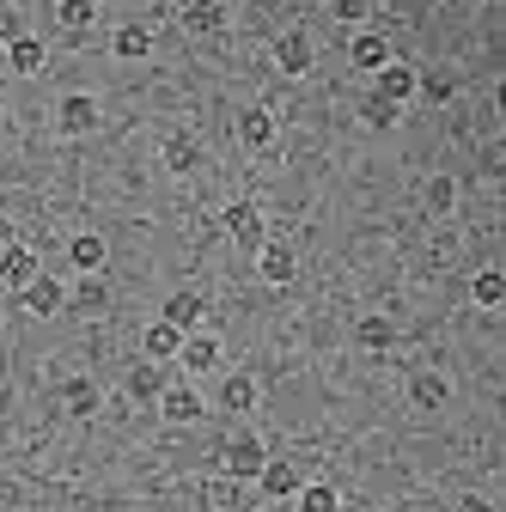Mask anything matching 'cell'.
I'll return each instance as SVG.
<instances>
[{
	"mask_svg": "<svg viewBox=\"0 0 506 512\" xmlns=\"http://www.w3.org/2000/svg\"><path fill=\"white\" fill-rule=\"evenodd\" d=\"M263 464H269V452H263V439H257V433H232V439L220 445V470H226L232 482H257Z\"/></svg>",
	"mask_w": 506,
	"mask_h": 512,
	"instance_id": "obj_1",
	"label": "cell"
},
{
	"mask_svg": "<svg viewBox=\"0 0 506 512\" xmlns=\"http://www.w3.org/2000/svg\"><path fill=\"white\" fill-rule=\"evenodd\" d=\"M98 122H104V104H98L92 92H68V98L55 104V128H61V135H74V141L92 135Z\"/></svg>",
	"mask_w": 506,
	"mask_h": 512,
	"instance_id": "obj_2",
	"label": "cell"
},
{
	"mask_svg": "<svg viewBox=\"0 0 506 512\" xmlns=\"http://www.w3.org/2000/svg\"><path fill=\"white\" fill-rule=\"evenodd\" d=\"M153 409H159L171 427H189V421H202V415H208L202 391H196V384H177V378H171L165 391H159V403H153Z\"/></svg>",
	"mask_w": 506,
	"mask_h": 512,
	"instance_id": "obj_3",
	"label": "cell"
},
{
	"mask_svg": "<svg viewBox=\"0 0 506 512\" xmlns=\"http://www.w3.org/2000/svg\"><path fill=\"white\" fill-rule=\"evenodd\" d=\"M311 61H318V43H311V31H281V37H275V68H281L287 80L311 74Z\"/></svg>",
	"mask_w": 506,
	"mask_h": 512,
	"instance_id": "obj_4",
	"label": "cell"
},
{
	"mask_svg": "<svg viewBox=\"0 0 506 512\" xmlns=\"http://www.w3.org/2000/svg\"><path fill=\"white\" fill-rule=\"evenodd\" d=\"M220 226H226V238H232V244H244V250H257V244L269 238V226H263V208H257V202H232V208L220 214Z\"/></svg>",
	"mask_w": 506,
	"mask_h": 512,
	"instance_id": "obj_5",
	"label": "cell"
},
{
	"mask_svg": "<svg viewBox=\"0 0 506 512\" xmlns=\"http://www.w3.org/2000/svg\"><path fill=\"white\" fill-rule=\"evenodd\" d=\"M257 275H263L269 287H287V281L299 275V256H293V244H281V238H263V244H257Z\"/></svg>",
	"mask_w": 506,
	"mask_h": 512,
	"instance_id": "obj_6",
	"label": "cell"
},
{
	"mask_svg": "<svg viewBox=\"0 0 506 512\" xmlns=\"http://www.w3.org/2000/svg\"><path fill=\"white\" fill-rule=\"evenodd\" d=\"M372 92L385 98V104H397V110H403V104L415 98V68H409V61H397V55H391L385 68L372 74Z\"/></svg>",
	"mask_w": 506,
	"mask_h": 512,
	"instance_id": "obj_7",
	"label": "cell"
},
{
	"mask_svg": "<svg viewBox=\"0 0 506 512\" xmlns=\"http://www.w3.org/2000/svg\"><path fill=\"white\" fill-rule=\"evenodd\" d=\"M177 366H183V372H196V378H202V372H214V366H220V336L189 330V336H183V348H177Z\"/></svg>",
	"mask_w": 506,
	"mask_h": 512,
	"instance_id": "obj_8",
	"label": "cell"
},
{
	"mask_svg": "<svg viewBox=\"0 0 506 512\" xmlns=\"http://www.w3.org/2000/svg\"><path fill=\"white\" fill-rule=\"evenodd\" d=\"M37 275H43V263H37V250H31V244H7V250H0V281H7L13 293L31 287Z\"/></svg>",
	"mask_w": 506,
	"mask_h": 512,
	"instance_id": "obj_9",
	"label": "cell"
},
{
	"mask_svg": "<svg viewBox=\"0 0 506 512\" xmlns=\"http://www.w3.org/2000/svg\"><path fill=\"white\" fill-rule=\"evenodd\" d=\"M19 305H25L31 317H55L61 305H68V287H61L55 275H37L31 287H19Z\"/></svg>",
	"mask_w": 506,
	"mask_h": 512,
	"instance_id": "obj_10",
	"label": "cell"
},
{
	"mask_svg": "<svg viewBox=\"0 0 506 512\" xmlns=\"http://www.w3.org/2000/svg\"><path fill=\"white\" fill-rule=\"evenodd\" d=\"M159 317H165V324H177V330L189 336V330H202L208 305H202V293H196V287H177V293L165 299V311H159Z\"/></svg>",
	"mask_w": 506,
	"mask_h": 512,
	"instance_id": "obj_11",
	"label": "cell"
},
{
	"mask_svg": "<svg viewBox=\"0 0 506 512\" xmlns=\"http://www.w3.org/2000/svg\"><path fill=\"white\" fill-rule=\"evenodd\" d=\"M177 348H183V330L177 324H165V317H153V324L141 330V360H177Z\"/></svg>",
	"mask_w": 506,
	"mask_h": 512,
	"instance_id": "obj_12",
	"label": "cell"
},
{
	"mask_svg": "<svg viewBox=\"0 0 506 512\" xmlns=\"http://www.w3.org/2000/svg\"><path fill=\"white\" fill-rule=\"evenodd\" d=\"M299 482H305V476H299V464H287V458H269V464L257 470V488H263L269 500H293Z\"/></svg>",
	"mask_w": 506,
	"mask_h": 512,
	"instance_id": "obj_13",
	"label": "cell"
},
{
	"mask_svg": "<svg viewBox=\"0 0 506 512\" xmlns=\"http://www.w3.org/2000/svg\"><path fill=\"white\" fill-rule=\"evenodd\" d=\"M348 61L360 74H378L391 61V37H378V31H354V43H348Z\"/></svg>",
	"mask_w": 506,
	"mask_h": 512,
	"instance_id": "obj_14",
	"label": "cell"
},
{
	"mask_svg": "<svg viewBox=\"0 0 506 512\" xmlns=\"http://www.w3.org/2000/svg\"><path fill=\"white\" fill-rule=\"evenodd\" d=\"M238 141H244L250 153H269V147H275V116H269L263 104H250V110L238 116Z\"/></svg>",
	"mask_w": 506,
	"mask_h": 512,
	"instance_id": "obj_15",
	"label": "cell"
},
{
	"mask_svg": "<svg viewBox=\"0 0 506 512\" xmlns=\"http://www.w3.org/2000/svg\"><path fill=\"white\" fill-rule=\"evenodd\" d=\"M43 61H49L43 37H31V31H25V37H13V43H7V68H13V74H25V80H31V74H43Z\"/></svg>",
	"mask_w": 506,
	"mask_h": 512,
	"instance_id": "obj_16",
	"label": "cell"
},
{
	"mask_svg": "<svg viewBox=\"0 0 506 512\" xmlns=\"http://www.w3.org/2000/svg\"><path fill=\"white\" fill-rule=\"evenodd\" d=\"M61 403H68V415H74V421H92V415H98V403H104V391H98L92 378H68V384H61Z\"/></svg>",
	"mask_w": 506,
	"mask_h": 512,
	"instance_id": "obj_17",
	"label": "cell"
},
{
	"mask_svg": "<svg viewBox=\"0 0 506 512\" xmlns=\"http://www.w3.org/2000/svg\"><path fill=\"white\" fill-rule=\"evenodd\" d=\"M110 55H116V61H147V55H153V31H147V25H116Z\"/></svg>",
	"mask_w": 506,
	"mask_h": 512,
	"instance_id": "obj_18",
	"label": "cell"
},
{
	"mask_svg": "<svg viewBox=\"0 0 506 512\" xmlns=\"http://www.w3.org/2000/svg\"><path fill=\"white\" fill-rule=\"evenodd\" d=\"M104 256H110V250H104L98 232H74V238H68V263H74L80 275H98V269H104Z\"/></svg>",
	"mask_w": 506,
	"mask_h": 512,
	"instance_id": "obj_19",
	"label": "cell"
},
{
	"mask_svg": "<svg viewBox=\"0 0 506 512\" xmlns=\"http://www.w3.org/2000/svg\"><path fill=\"white\" fill-rule=\"evenodd\" d=\"M220 409H226V415H250V409H257V378H250V372H232V378L220 384Z\"/></svg>",
	"mask_w": 506,
	"mask_h": 512,
	"instance_id": "obj_20",
	"label": "cell"
},
{
	"mask_svg": "<svg viewBox=\"0 0 506 512\" xmlns=\"http://www.w3.org/2000/svg\"><path fill=\"white\" fill-rule=\"evenodd\" d=\"M446 397H452V384L439 378V372H415L409 378V403L415 409H446Z\"/></svg>",
	"mask_w": 506,
	"mask_h": 512,
	"instance_id": "obj_21",
	"label": "cell"
},
{
	"mask_svg": "<svg viewBox=\"0 0 506 512\" xmlns=\"http://www.w3.org/2000/svg\"><path fill=\"white\" fill-rule=\"evenodd\" d=\"M165 384H171V378H165V366H159V360H141V366L129 372V397H135V403H159Z\"/></svg>",
	"mask_w": 506,
	"mask_h": 512,
	"instance_id": "obj_22",
	"label": "cell"
},
{
	"mask_svg": "<svg viewBox=\"0 0 506 512\" xmlns=\"http://www.w3.org/2000/svg\"><path fill=\"white\" fill-rule=\"evenodd\" d=\"M354 342H360L366 354H385V348L397 342V324H391V317H378V311H372V317H360V324H354Z\"/></svg>",
	"mask_w": 506,
	"mask_h": 512,
	"instance_id": "obj_23",
	"label": "cell"
},
{
	"mask_svg": "<svg viewBox=\"0 0 506 512\" xmlns=\"http://www.w3.org/2000/svg\"><path fill=\"white\" fill-rule=\"evenodd\" d=\"M183 31H196V37H214V31H226V7H220V0H202V7H183Z\"/></svg>",
	"mask_w": 506,
	"mask_h": 512,
	"instance_id": "obj_24",
	"label": "cell"
},
{
	"mask_svg": "<svg viewBox=\"0 0 506 512\" xmlns=\"http://www.w3.org/2000/svg\"><path fill=\"white\" fill-rule=\"evenodd\" d=\"M92 19H98V0H55V25L61 31H92Z\"/></svg>",
	"mask_w": 506,
	"mask_h": 512,
	"instance_id": "obj_25",
	"label": "cell"
},
{
	"mask_svg": "<svg viewBox=\"0 0 506 512\" xmlns=\"http://www.w3.org/2000/svg\"><path fill=\"white\" fill-rule=\"evenodd\" d=\"M415 98H427V104H452V98H458V80H452L446 68H427V74H415Z\"/></svg>",
	"mask_w": 506,
	"mask_h": 512,
	"instance_id": "obj_26",
	"label": "cell"
},
{
	"mask_svg": "<svg viewBox=\"0 0 506 512\" xmlns=\"http://www.w3.org/2000/svg\"><path fill=\"white\" fill-rule=\"evenodd\" d=\"M421 202H427V214H452L458 208V183L452 177H427L421 183Z\"/></svg>",
	"mask_w": 506,
	"mask_h": 512,
	"instance_id": "obj_27",
	"label": "cell"
},
{
	"mask_svg": "<svg viewBox=\"0 0 506 512\" xmlns=\"http://www.w3.org/2000/svg\"><path fill=\"white\" fill-rule=\"evenodd\" d=\"M470 299H476L482 311H494V305H506V275H500V269H482V275L470 281Z\"/></svg>",
	"mask_w": 506,
	"mask_h": 512,
	"instance_id": "obj_28",
	"label": "cell"
},
{
	"mask_svg": "<svg viewBox=\"0 0 506 512\" xmlns=\"http://www.w3.org/2000/svg\"><path fill=\"white\" fill-rule=\"evenodd\" d=\"M196 165H202V147L189 141V135H171V141H165V171L183 177V171H196Z\"/></svg>",
	"mask_w": 506,
	"mask_h": 512,
	"instance_id": "obj_29",
	"label": "cell"
},
{
	"mask_svg": "<svg viewBox=\"0 0 506 512\" xmlns=\"http://www.w3.org/2000/svg\"><path fill=\"white\" fill-rule=\"evenodd\" d=\"M293 500H299V512H336V506H342V494H336L330 482H299Z\"/></svg>",
	"mask_w": 506,
	"mask_h": 512,
	"instance_id": "obj_30",
	"label": "cell"
},
{
	"mask_svg": "<svg viewBox=\"0 0 506 512\" xmlns=\"http://www.w3.org/2000/svg\"><path fill=\"white\" fill-rule=\"evenodd\" d=\"M397 116H403V110H397V104H385L378 92H366V98H360V122H366V128H397Z\"/></svg>",
	"mask_w": 506,
	"mask_h": 512,
	"instance_id": "obj_31",
	"label": "cell"
},
{
	"mask_svg": "<svg viewBox=\"0 0 506 512\" xmlns=\"http://www.w3.org/2000/svg\"><path fill=\"white\" fill-rule=\"evenodd\" d=\"M68 305H80V311H104V305H110V293H104V281H98V275H86V281L68 293Z\"/></svg>",
	"mask_w": 506,
	"mask_h": 512,
	"instance_id": "obj_32",
	"label": "cell"
},
{
	"mask_svg": "<svg viewBox=\"0 0 506 512\" xmlns=\"http://www.w3.org/2000/svg\"><path fill=\"white\" fill-rule=\"evenodd\" d=\"M330 13H336L342 25H360V19L372 13V0H330Z\"/></svg>",
	"mask_w": 506,
	"mask_h": 512,
	"instance_id": "obj_33",
	"label": "cell"
},
{
	"mask_svg": "<svg viewBox=\"0 0 506 512\" xmlns=\"http://www.w3.org/2000/svg\"><path fill=\"white\" fill-rule=\"evenodd\" d=\"M13 37H25V19L19 7H0V43H13Z\"/></svg>",
	"mask_w": 506,
	"mask_h": 512,
	"instance_id": "obj_34",
	"label": "cell"
},
{
	"mask_svg": "<svg viewBox=\"0 0 506 512\" xmlns=\"http://www.w3.org/2000/svg\"><path fill=\"white\" fill-rule=\"evenodd\" d=\"M452 512H494V500H488V494H458Z\"/></svg>",
	"mask_w": 506,
	"mask_h": 512,
	"instance_id": "obj_35",
	"label": "cell"
},
{
	"mask_svg": "<svg viewBox=\"0 0 506 512\" xmlns=\"http://www.w3.org/2000/svg\"><path fill=\"white\" fill-rule=\"evenodd\" d=\"M208 506H232V476H226V482H214V488H208Z\"/></svg>",
	"mask_w": 506,
	"mask_h": 512,
	"instance_id": "obj_36",
	"label": "cell"
},
{
	"mask_svg": "<svg viewBox=\"0 0 506 512\" xmlns=\"http://www.w3.org/2000/svg\"><path fill=\"white\" fill-rule=\"evenodd\" d=\"M183 7H202V0H177V13H183Z\"/></svg>",
	"mask_w": 506,
	"mask_h": 512,
	"instance_id": "obj_37",
	"label": "cell"
},
{
	"mask_svg": "<svg viewBox=\"0 0 506 512\" xmlns=\"http://www.w3.org/2000/svg\"><path fill=\"white\" fill-rule=\"evenodd\" d=\"M470 7H476V0H470Z\"/></svg>",
	"mask_w": 506,
	"mask_h": 512,
	"instance_id": "obj_38",
	"label": "cell"
}]
</instances>
